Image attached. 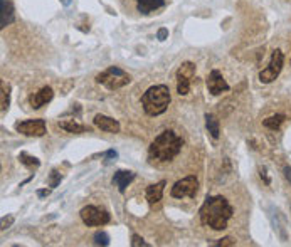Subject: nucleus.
Segmentation results:
<instances>
[{
  "mask_svg": "<svg viewBox=\"0 0 291 247\" xmlns=\"http://www.w3.org/2000/svg\"><path fill=\"white\" fill-rule=\"evenodd\" d=\"M234 209L226 197L222 195H212L207 197L202 207L199 209V217L204 225L211 227L214 230H224L227 229V222L231 220Z\"/></svg>",
  "mask_w": 291,
  "mask_h": 247,
  "instance_id": "f257e3e1",
  "label": "nucleus"
},
{
  "mask_svg": "<svg viewBox=\"0 0 291 247\" xmlns=\"http://www.w3.org/2000/svg\"><path fill=\"white\" fill-rule=\"evenodd\" d=\"M182 147L183 140L175 132H172V130H165V132L160 133L158 137H155L153 142L150 143L148 155L152 160L165 163L175 158L182 152Z\"/></svg>",
  "mask_w": 291,
  "mask_h": 247,
  "instance_id": "f03ea898",
  "label": "nucleus"
},
{
  "mask_svg": "<svg viewBox=\"0 0 291 247\" xmlns=\"http://www.w3.org/2000/svg\"><path fill=\"white\" fill-rule=\"evenodd\" d=\"M172 101L170 89L167 84H157L148 88L142 96V106L143 111L148 116H160L167 111L168 104Z\"/></svg>",
  "mask_w": 291,
  "mask_h": 247,
  "instance_id": "7ed1b4c3",
  "label": "nucleus"
},
{
  "mask_svg": "<svg viewBox=\"0 0 291 247\" xmlns=\"http://www.w3.org/2000/svg\"><path fill=\"white\" fill-rule=\"evenodd\" d=\"M130 81H132V76L118 66H110L108 69H105L103 72H100V74L96 76V82L105 86V88L110 91L125 88L127 84H130Z\"/></svg>",
  "mask_w": 291,
  "mask_h": 247,
  "instance_id": "20e7f679",
  "label": "nucleus"
},
{
  "mask_svg": "<svg viewBox=\"0 0 291 247\" xmlns=\"http://www.w3.org/2000/svg\"><path fill=\"white\" fill-rule=\"evenodd\" d=\"M79 215H81V220L84 222V225H88V227L106 225L111 220L110 212L101 209V207H96V205H86L84 209H81Z\"/></svg>",
  "mask_w": 291,
  "mask_h": 247,
  "instance_id": "39448f33",
  "label": "nucleus"
},
{
  "mask_svg": "<svg viewBox=\"0 0 291 247\" xmlns=\"http://www.w3.org/2000/svg\"><path fill=\"white\" fill-rule=\"evenodd\" d=\"M283 66H284V54L279 49L273 51L268 67L259 72V81L264 82V84H269V82H273L276 77L279 76V72L283 71Z\"/></svg>",
  "mask_w": 291,
  "mask_h": 247,
  "instance_id": "423d86ee",
  "label": "nucleus"
},
{
  "mask_svg": "<svg viewBox=\"0 0 291 247\" xmlns=\"http://www.w3.org/2000/svg\"><path fill=\"white\" fill-rule=\"evenodd\" d=\"M199 192V180L196 175H188L182 180H178L173 183L172 190H170V195L173 198H196Z\"/></svg>",
  "mask_w": 291,
  "mask_h": 247,
  "instance_id": "0eeeda50",
  "label": "nucleus"
},
{
  "mask_svg": "<svg viewBox=\"0 0 291 247\" xmlns=\"http://www.w3.org/2000/svg\"><path fill=\"white\" fill-rule=\"evenodd\" d=\"M196 77V64L190 61L183 62L177 69V93L180 96H187L190 93L192 79Z\"/></svg>",
  "mask_w": 291,
  "mask_h": 247,
  "instance_id": "6e6552de",
  "label": "nucleus"
},
{
  "mask_svg": "<svg viewBox=\"0 0 291 247\" xmlns=\"http://www.w3.org/2000/svg\"><path fill=\"white\" fill-rule=\"evenodd\" d=\"M16 130L19 133L26 135V137H34V138H41L44 137L47 132L46 121L44 119H26V121H19L16 123Z\"/></svg>",
  "mask_w": 291,
  "mask_h": 247,
  "instance_id": "1a4fd4ad",
  "label": "nucleus"
},
{
  "mask_svg": "<svg viewBox=\"0 0 291 247\" xmlns=\"http://www.w3.org/2000/svg\"><path fill=\"white\" fill-rule=\"evenodd\" d=\"M207 88H209V93L212 96H219L222 94L224 91H229V84L226 82L224 76H222L221 71L217 69H212L209 77H207Z\"/></svg>",
  "mask_w": 291,
  "mask_h": 247,
  "instance_id": "9d476101",
  "label": "nucleus"
},
{
  "mask_svg": "<svg viewBox=\"0 0 291 247\" xmlns=\"http://www.w3.org/2000/svg\"><path fill=\"white\" fill-rule=\"evenodd\" d=\"M52 98H54V91H52V88H49V86H44V88H41L37 93L31 94L29 103H31V106L34 109H41L42 106L51 103Z\"/></svg>",
  "mask_w": 291,
  "mask_h": 247,
  "instance_id": "9b49d317",
  "label": "nucleus"
},
{
  "mask_svg": "<svg viewBox=\"0 0 291 247\" xmlns=\"http://www.w3.org/2000/svg\"><path fill=\"white\" fill-rule=\"evenodd\" d=\"M94 127L100 128L101 132H106V133H120V123L113 118H110V116H105V114H96L94 116Z\"/></svg>",
  "mask_w": 291,
  "mask_h": 247,
  "instance_id": "f8f14e48",
  "label": "nucleus"
},
{
  "mask_svg": "<svg viewBox=\"0 0 291 247\" xmlns=\"http://www.w3.org/2000/svg\"><path fill=\"white\" fill-rule=\"evenodd\" d=\"M16 21V9H14L11 0H0V29H6L7 26Z\"/></svg>",
  "mask_w": 291,
  "mask_h": 247,
  "instance_id": "ddd939ff",
  "label": "nucleus"
},
{
  "mask_svg": "<svg viewBox=\"0 0 291 247\" xmlns=\"http://www.w3.org/2000/svg\"><path fill=\"white\" fill-rule=\"evenodd\" d=\"M133 180H135V172H130V170H118V172H115V175H113V185L118 188L120 193H125L127 187Z\"/></svg>",
  "mask_w": 291,
  "mask_h": 247,
  "instance_id": "4468645a",
  "label": "nucleus"
},
{
  "mask_svg": "<svg viewBox=\"0 0 291 247\" xmlns=\"http://www.w3.org/2000/svg\"><path fill=\"white\" fill-rule=\"evenodd\" d=\"M165 187H167V182L160 180V182L153 183V185H150L147 188V192H145V198H147V202L150 203V205H155V203H158L160 200H162Z\"/></svg>",
  "mask_w": 291,
  "mask_h": 247,
  "instance_id": "2eb2a0df",
  "label": "nucleus"
},
{
  "mask_svg": "<svg viewBox=\"0 0 291 247\" xmlns=\"http://www.w3.org/2000/svg\"><path fill=\"white\" fill-rule=\"evenodd\" d=\"M135 2H137L138 12L142 16H148V14L158 11L165 6V0H135Z\"/></svg>",
  "mask_w": 291,
  "mask_h": 247,
  "instance_id": "dca6fc26",
  "label": "nucleus"
},
{
  "mask_svg": "<svg viewBox=\"0 0 291 247\" xmlns=\"http://www.w3.org/2000/svg\"><path fill=\"white\" fill-rule=\"evenodd\" d=\"M59 128L64 130L67 133H74V135H79V133H86L89 132V127H86V125H81V123H76L74 119H66V121H59Z\"/></svg>",
  "mask_w": 291,
  "mask_h": 247,
  "instance_id": "f3484780",
  "label": "nucleus"
},
{
  "mask_svg": "<svg viewBox=\"0 0 291 247\" xmlns=\"http://www.w3.org/2000/svg\"><path fill=\"white\" fill-rule=\"evenodd\" d=\"M206 128H207V132L211 133V137L214 140L219 138L221 127H219V119H217L214 114H209V113L206 114Z\"/></svg>",
  "mask_w": 291,
  "mask_h": 247,
  "instance_id": "a211bd4d",
  "label": "nucleus"
},
{
  "mask_svg": "<svg viewBox=\"0 0 291 247\" xmlns=\"http://www.w3.org/2000/svg\"><path fill=\"white\" fill-rule=\"evenodd\" d=\"M0 109H2V113H6L9 109V106H11V86L6 84V81L0 82Z\"/></svg>",
  "mask_w": 291,
  "mask_h": 247,
  "instance_id": "6ab92c4d",
  "label": "nucleus"
},
{
  "mask_svg": "<svg viewBox=\"0 0 291 247\" xmlns=\"http://www.w3.org/2000/svg\"><path fill=\"white\" fill-rule=\"evenodd\" d=\"M19 162H21L26 168H29V170H37V168L41 167V162H39L36 157H31V155L26 152H22L19 155Z\"/></svg>",
  "mask_w": 291,
  "mask_h": 247,
  "instance_id": "aec40b11",
  "label": "nucleus"
},
{
  "mask_svg": "<svg viewBox=\"0 0 291 247\" xmlns=\"http://www.w3.org/2000/svg\"><path fill=\"white\" fill-rule=\"evenodd\" d=\"M284 119H286L284 114H273V116H269V118H266L263 121V125L269 130H278L281 125L284 123Z\"/></svg>",
  "mask_w": 291,
  "mask_h": 247,
  "instance_id": "412c9836",
  "label": "nucleus"
},
{
  "mask_svg": "<svg viewBox=\"0 0 291 247\" xmlns=\"http://www.w3.org/2000/svg\"><path fill=\"white\" fill-rule=\"evenodd\" d=\"M93 239H94V245H103V247L110 245V235L106 234L105 230H98Z\"/></svg>",
  "mask_w": 291,
  "mask_h": 247,
  "instance_id": "4be33fe9",
  "label": "nucleus"
},
{
  "mask_svg": "<svg viewBox=\"0 0 291 247\" xmlns=\"http://www.w3.org/2000/svg\"><path fill=\"white\" fill-rule=\"evenodd\" d=\"M209 245H212V247H232V245H236V239H232V237H224V239H219L216 242H209Z\"/></svg>",
  "mask_w": 291,
  "mask_h": 247,
  "instance_id": "5701e85b",
  "label": "nucleus"
},
{
  "mask_svg": "<svg viewBox=\"0 0 291 247\" xmlns=\"http://www.w3.org/2000/svg\"><path fill=\"white\" fill-rule=\"evenodd\" d=\"M61 180H62V175L57 170H52L49 173V187L51 188H56L61 183Z\"/></svg>",
  "mask_w": 291,
  "mask_h": 247,
  "instance_id": "b1692460",
  "label": "nucleus"
},
{
  "mask_svg": "<svg viewBox=\"0 0 291 247\" xmlns=\"http://www.w3.org/2000/svg\"><path fill=\"white\" fill-rule=\"evenodd\" d=\"M132 247H150V244L148 242H145L140 235L133 234L132 235Z\"/></svg>",
  "mask_w": 291,
  "mask_h": 247,
  "instance_id": "393cba45",
  "label": "nucleus"
},
{
  "mask_svg": "<svg viewBox=\"0 0 291 247\" xmlns=\"http://www.w3.org/2000/svg\"><path fill=\"white\" fill-rule=\"evenodd\" d=\"M259 177L263 178V182L266 183V185H271V178H269V175H268V168H266V167H261V168H259Z\"/></svg>",
  "mask_w": 291,
  "mask_h": 247,
  "instance_id": "a878e982",
  "label": "nucleus"
},
{
  "mask_svg": "<svg viewBox=\"0 0 291 247\" xmlns=\"http://www.w3.org/2000/svg\"><path fill=\"white\" fill-rule=\"evenodd\" d=\"M12 222H14V217H12V215H9V217H2V230L9 229V227L12 225Z\"/></svg>",
  "mask_w": 291,
  "mask_h": 247,
  "instance_id": "bb28decb",
  "label": "nucleus"
},
{
  "mask_svg": "<svg viewBox=\"0 0 291 247\" xmlns=\"http://www.w3.org/2000/svg\"><path fill=\"white\" fill-rule=\"evenodd\" d=\"M167 37H168V31H167L165 27H162V29H160V31L157 32V39H158V41H165Z\"/></svg>",
  "mask_w": 291,
  "mask_h": 247,
  "instance_id": "cd10ccee",
  "label": "nucleus"
},
{
  "mask_svg": "<svg viewBox=\"0 0 291 247\" xmlns=\"http://www.w3.org/2000/svg\"><path fill=\"white\" fill-rule=\"evenodd\" d=\"M51 193L49 188H41V190H37V197L39 198H42V197H47Z\"/></svg>",
  "mask_w": 291,
  "mask_h": 247,
  "instance_id": "c85d7f7f",
  "label": "nucleus"
},
{
  "mask_svg": "<svg viewBox=\"0 0 291 247\" xmlns=\"http://www.w3.org/2000/svg\"><path fill=\"white\" fill-rule=\"evenodd\" d=\"M284 177H286V180H288L289 185H291V167H284Z\"/></svg>",
  "mask_w": 291,
  "mask_h": 247,
  "instance_id": "c756f323",
  "label": "nucleus"
},
{
  "mask_svg": "<svg viewBox=\"0 0 291 247\" xmlns=\"http://www.w3.org/2000/svg\"><path fill=\"white\" fill-rule=\"evenodd\" d=\"M71 4V0H62V6H69Z\"/></svg>",
  "mask_w": 291,
  "mask_h": 247,
  "instance_id": "7c9ffc66",
  "label": "nucleus"
}]
</instances>
